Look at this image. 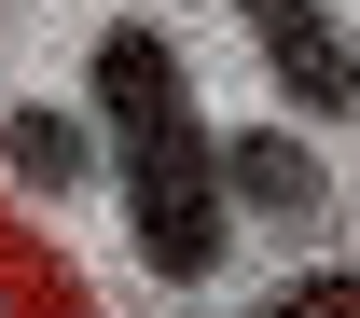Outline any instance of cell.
Instances as JSON below:
<instances>
[{
  "mask_svg": "<svg viewBox=\"0 0 360 318\" xmlns=\"http://www.w3.org/2000/svg\"><path fill=\"white\" fill-rule=\"evenodd\" d=\"M84 97L111 125V208H125V249L167 291H208L222 277V166H208V111H194V69L153 14H111L84 42Z\"/></svg>",
  "mask_w": 360,
  "mask_h": 318,
  "instance_id": "cell-1",
  "label": "cell"
},
{
  "mask_svg": "<svg viewBox=\"0 0 360 318\" xmlns=\"http://www.w3.org/2000/svg\"><path fill=\"white\" fill-rule=\"evenodd\" d=\"M264 42L291 125H360V28H333V0H236Z\"/></svg>",
  "mask_w": 360,
  "mask_h": 318,
  "instance_id": "cell-2",
  "label": "cell"
},
{
  "mask_svg": "<svg viewBox=\"0 0 360 318\" xmlns=\"http://www.w3.org/2000/svg\"><path fill=\"white\" fill-rule=\"evenodd\" d=\"M208 166H222V194H250L264 222H319V152L291 125H236V138H208Z\"/></svg>",
  "mask_w": 360,
  "mask_h": 318,
  "instance_id": "cell-3",
  "label": "cell"
},
{
  "mask_svg": "<svg viewBox=\"0 0 360 318\" xmlns=\"http://www.w3.org/2000/svg\"><path fill=\"white\" fill-rule=\"evenodd\" d=\"M0 166H14L28 194H84L97 180V138L70 125V111H0Z\"/></svg>",
  "mask_w": 360,
  "mask_h": 318,
  "instance_id": "cell-4",
  "label": "cell"
},
{
  "mask_svg": "<svg viewBox=\"0 0 360 318\" xmlns=\"http://www.w3.org/2000/svg\"><path fill=\"white\" fill-rule=\"evenodd\" d=\"M264 318H360V277H347V263H333V277H291Z\"/></svg>",
  "mask_w": 360,
  "mask_h": 318,
  "instance_id": "cell-5",
  "label": "cell"
},
{
  "mask_svg": "<svg viewBox=\"0 0 360 318\" xmlns=\"http://www.w3.org/2000/svg\"><path fill=\"white\" fill-rule=\"evenodd\" d=\"M14 277V263H0ZM14 291H28V318H70V277H14Z\"/></svg>",
  "mask_w": 360,
  "mask_h": 318,
  "instance_id": "cell-6",
  "label": "cell"
}]
</instances>
